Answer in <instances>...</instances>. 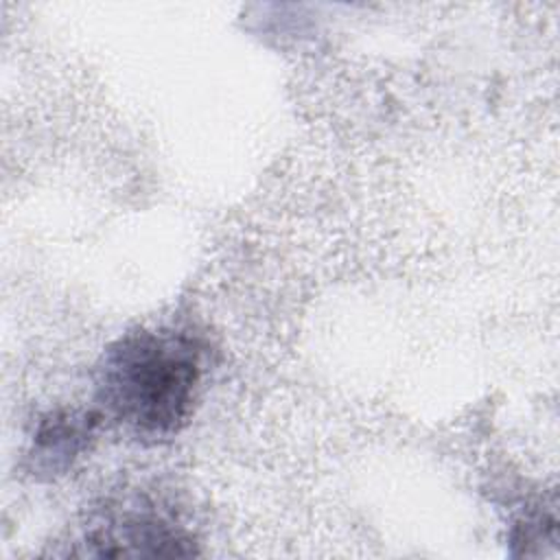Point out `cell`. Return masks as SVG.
Segmentation results:
<instances>
[{
    "mask_svg": "<svg viewBox=\"0 0 560 560\" xmlns=\"http://www.w3.org/2000/svg\"><path fill=\"white\" fill-rule=\"evenodd\" d=\"M98 422V411L50 413L42 420L35 433L33 453L44 459L48 470H61L88 446Z\"/></svg>",
    "mask_w": 560,
    "mask_h": 560,
    "instance_id": "cell-3",
    "label": "cell"
},
{
    "mask_svg": "<svg viewBox=\"0 0 560 560\" xmlns=\"http://www.w3.org/2000/svg\"><path fill=\"white\" fill-rule=\"evenodd\" d=\"M203 372L206 346L188 330L127 332L103 354L98 413L136 438H173L192 416Z\"/></svg>",
    "mask_w": 560,
    "mask_h": 560,
    "instance_id": "cell-1",
    "label": "cell"
},
{
    "mask_svg": "<svg viewBox=\"0 0 560 560\" xmlns=\"http://www.w3.org/2000/svg\"><path fill=\"white\" fill-rule=\"evenodd\" d=\"M85 545L94 556H192V536L162 508L147 499L120 508H107L85 532Z\"/></svg>",
    "mask_w": 560,
    "mask_h": 560,
    "instance_id": "cell-2",
    "label": "cell"
}]
</instances>
